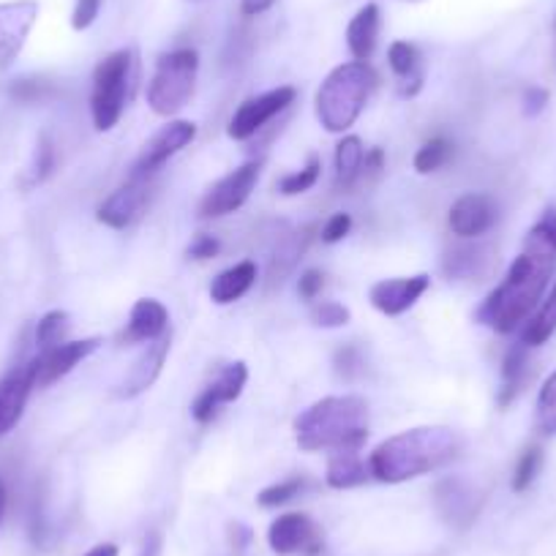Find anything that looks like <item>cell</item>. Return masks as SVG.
<instances>
[{
  "instance_id": "obj_15",
  "label": "cell",
  "mask_w": 556,
  "mask_h": 556,
  "mask_svg": "<svg viewBox=\"0 0 556 556\" xmlns=\"http://www.w3.org/2000/svg\"><path fill=\"white\" fill-rule=\"evenodd\" d=\"M496 265V251L489 243H480L478 240H462L458 238L456 245L445 251V260H442V270L447 278H456V281H483L485 276H491Z\"/></svg>"
},
{
  "instance_id": "obj_48",
  "label": "cell",
  "mask_w": 556,
  "mask_h": 556,
  "mask_svg": "<svg viewBox=\"0 0 556 556\" xmlns=\"http://www.w3.org/2000/svg\"><path fill=\"white\" fill-rule=\"evenodd\" d=\"M85 556H117V545H115V543L93 545V548H90Z\"/></svg>"
},
{
  "instance_id": "obj_18",
  "label": "cell",
  "mask_w": 556,
  "mask_h": 556,
  "mask_svg": "<svg viewBox=\"0 0 556 556\" xmlns=\"http://www.w3.org/2000/svg\"><path fill=\"white\" fill-rule=\"evenodd\" d=\"M169 346H173V333H169V330L164 336H159L156 341H151V344L142 350V355L134 361L131 371L126 374V379H123L121 388H117V395H121V399H137L139 393H146V390L156 382L159 374H162L169 355Z\"/></svg>"
},
{
  "instance_id": "obj_7",
  "label": "cell",
  "mask_w": 556,
  "mask_h": 556,
  "mask_svg": "<svg viewBox=\"0 0 556 556\" xmlns=\"http://www.w3.org/2000/svg\"><path fill=\"white\" fill-rule=\"evenodd\" d=\"M262 162H245L243 167L232 169L229 175H224L218 184L211 186L205 197L200 202V216L202 218H222L235 213L238 207L245 205V200L254 191L256 180H260Z\"/></svg>"
},
{
  "instance_id": "obj_14",
  "label": "cell",
  "mask_w": 556,
  "mask_h": 556,
  "mask_svg": "<svg viewBox=\"0 0 556 556\" xmlns=\"http://www.w3.org/2000/svg\"><path fill=\"white\" fill-rule=\"evenodd\" d=\"M39 17V3L36 0H14V3H0V68L12 66L14 58L23 50L30 28Z\"/></svg>"
},
{
  "instance_id": "obj_50",
  "label": "cell",
  "mask_w": 556,
  "mask_h": 556,
  "mask_svg": "<svg viewBox=\"0 0 556 556\" xmlns=\"http://www.w3.org/2000/svg\"><path fill=\"white\" fill-rule=\"evenodd\" d=\"M3 510H7V485L0 480V518H3Z\"/></svg>"
},
{
  "instance_id": "obj_41",
  "label": "cell",
  "mask_w": 556,
  "mask_h": 556,
  "mask_svg": "<svg viewBox=\"0 0 556 556\" xmlns=\"http://www.w3.org/2000/svg\"><path fill=\"white\" fill-rule=\"evenodd\" d=\"M350 229H352L350 213H336V216L325 224L323 240L325 243H339V240H344L346 235H350Z\"/></svg>"
},
{
  "instance_id": "obj_47",
  "label": "cell",
  "mask_w": 556,
  "mask_h": 556,
  "mask_svg": "<svg viewBox=\"0 0 556 556\" xmlns=\"http://www.w3.org/2000/svg\"><path fill=\"white\" fill-rule=\"evenodd\" d=\"M159 551H162V538H159L156 532H151L146 538V543H142V551H139V556H159Z\"/></svg>"
},
{
  "instance_id": "obj_34",
  "label": "cell",
  "mask_w": 556,
  "mask_h": 556,
  "mask_svg": "<svg viewBox=\"0 0 556 556\" xmlns=\"http://www.w3.org/2000/svg\"><path fill=\"white\" fill-rule=\"evenodd\" d=\"M540 467H543V451H540V447H527L523 456L518 458L516 472H513V491H516V494L527 491L529 485L534 483V478L540 475Z\"/></svg>"
},
{
  "instance_id": "obj_10",
  "label": "cell",
  "mask_w": 556,
  "mask_h": 556,
  "mask_svg": "<svg viewBox=\"0 0 556 556\" xmlns=\"http://www.w3.org/2000/svg\"><path fill=\"white\" fill-rule=\"evenodd\" d=\"M101 346V339H83V341H63V344L52 346V350H41L39 355L30 361L36 377V388H50L61 377H66L74 366L88 361L96 350Z\"/></svg>"
},
{
  "instance_id": "obj_46",
  "label": "cell",
  "mask_w": 556,
  "mask_h": 556,
  "mask_svg": "<svg viewBox=\"0 0 556 556\" xmlns=\"http://www.w3.org/2000/svg\"><path fill=\"white\" fill-rule=\"evenodd\" d=\"M273 3H276V0H240V12H243L245 17H260L267 9H273Z\"/></svg>"
},
{
  "instance_id": "obj_19",
  "label": "cell",
  "mask_w": 556,
  "mask_h": 556,
  "mask_svg": "<svg viewBox=\"0 0 556 556\" xmlns=\"http://www.w3.org/2000/svg\"><path fill=\"white\" fill-rule=\"evenodd\" d=\"M496 202L485 194H464L451 207V229L462 240H478L496 224Z\"/></svg>"
},
{
  "instance_id": "obj_3",
  "label": "cell",
  "mask_w": 556,
  "mask_h": 556,
  "mask_svg": "<svg viewBox=\"0 0 556 556\" xmlns=\"http://www.w3.org/2000/svg\"><path fill=\"white\" fill-rule=\"evenodd\" d=\"M295 440L306 453H361L368 440V404L361 395H328L298 415Z\"/></svg>"
},
{
  "instance_id": "obj_31",
  "label": "cell",
  "mask_w": 556,
  "mask_h": 556,
  "mask_svg": "<svg viewBox=\"0 0 556 556\" xmlns=\"http://www.w3.org/2000/svg\"><path fill=\"white\" fill-rule=\"evenodd\" d=\"M534 424L545 437H556V371L543 382L538 393V412Z\"/></svg>"
},
{
  "instance_id": "obj_45",
  "label": "cell",
  "mask_w": 556,
  "mask_h": 556,
  "mask_svg": "<svg viewBox=\"0 0 556 556\" xmlns=\"http://www.w3.org/2000/svg\"><path fill=\"white\" fill-rule=\"evenodd\" d=\"M545 104H548V90L529 88L527 96H523V112H527L529 117L540 115V112L545 110Z\"/></svg>"
},
{
  "instance_id": "obj_32",
  "label": "cell",
  "mask_w": 556,
  "mask_h": 556,
  "mask_svg": "<svg viewBox=\"0 0 556 556\" xmlns=\"http://www.w3.org/2000/svg\"><path fill=\"white\" fill-rule=\"evenodd\" d=\"M66 333H68V314L50 312L39 319V325H36V344H39V350H52V346L66 341Z\"/></svg>"
},
{
  "instance_id": "obj_25",
  "label": "cell",
  "mask_w": 556,
  "mask_h": 556,
  "mask_svg": "<svg viewBox=\"0 0 556 556\" xmlns=\"http://www.w3.org/2000/svg\"><path fill=\"white\" fill-rule=\"evenodd\" d=\"M529 377V346H523L521 341L513 344L507 350L505 363H502V388L500 395H496V404L510 406L516 401V395L521 393L523 384H527Z\"/></svg>"
},
{
  "instance_id": "obj_33",
  "label": "cell",
  "mask_w": 556,
  "mask_h": 556,
  "mask_svg": "<svg viewBox=\"0 0 556 556\" xmlns=\"http://www.w3.org/2000/svg\"><path fill=\"white\" fill-rule=\"evenodd\" d=\"M319 169H323V162H319V156H312V162H308L301 173H290L287 178L278 180V191H281L285 197L306 194L308 189H314V186H317Z\"/></svg>"
},
{
  "instance_id": "obj_42",
  "label": "cell",
  "mask_w": 556,
  "mask_h": 556,
  "mask_svg": "<svg viewBox=\"0 0 556 556\" xmlns=\"http://www.w3.org/2000/svg\"><path fill=\"white\" fill-rule=\"evenodd\" d=\"M218 249H222V243H218V238H213V235H197L194 240H191L189 245V256L191 260H213V256L218 254Z\"/></svg>"
},
{
  "instance_id": "obj_40",
  "label": "cell",
  "mask_w": 556,
  "mask_h": 556,
  "mask_svg": "<svg viewBox=\"0 0 556 556\" xmlns=\"http://www.w3.org/2000/svg\"><path fill=\"white\" fill-rule=\"evenodd\" d=\"M104 0H77V7L72 12V28L74 30H88L96 23Z\"/></svg>"
},
{
  "instance_id": "obj_2",
  "label": "cell",
  "mask_w": 556,
  "mask_h": 556,
  "mask_svg": "<svg viewBox=\"0 0 556 556\" xmlns=\"http://www.w3.org/2000/svg\"><path fill=\"white\" fill-rule=\"evenodd\" d=\"M464 437L447 426H420L384 440L368 458L371 478L379 483H404L462 456Z\"/></svg>"
},
{
  "instance_id": "obj_11",
  "label": "cell",
  "mask_w": 556,
  "mask_h": 556,
  "mask_svg": "<svg viewBox=\"0 0 556 556\" xmlns=\"http://www.w3.org/2000/svg\"><path fill=\"white\" fill-rule=\"evenodd\" d=\"M245 382H249V368L245 363H227V366L218 371V377L197 395V401L191 404V415H194L197 424H211L213 417H216L218 406L232 404L235 399H240L243 393Z\"/></svg>"
},
{
  "instance_id": "obj_37",
  "label": "cell",
  "mask_w": 556,
  "mask_h": 556,
  "mask_svg": "<svg viewBox=\"0 0 556 556\" xmlns=\"http://www.w3.org/2000/svg\"><path fill=\"white\" fill-rule=\"evenodd\" d=\"M55 169V148L47 137L39 139V146H36V156H34V167H30V184H45L47 178Z\"/></svg>"
},
{
  "instance_id": "obj_24",
  "label": "cell",
  "mask_w": 556,
  "mask_h": 556,
  "mask_svg": "<svg viewBox=\"0 0 556 556\" xmlns=\"http://www.w3.org/2000/svg\"><path fill=\"white\" fill-rule=\"evenodd\" d=\"M256 281V265L251 260L238 262V265L227 267L224 273H218L211 285V301L218 306H227V303L240 301L245 292L254 287Z\"/></svg>"
},
{
  "instance_id": "obj_8",
  "label": "cell",
  "mask_w": 556,
  "mask_h": 556,
  "mask_svg": "<svg viewBox=\"0 0 556 556\" xmlns=\"http://www.w3.org/2000/svg\"><path fill=\"white\" fill-rule=\"evenodd\" d=\"M295 96H298V90L290 88V85H285V88L267 90V93L243 101V104L235 110L227 134L232 139H238V142L251 139L256 131H262V126H265V123H270L278 112H285L287 106L295 101Z\"/></svg>"
},
{
  "instance_id": "obj_23",
  "label": "cell",
  "mask_w": 556,
  "mask_h": 556,
  "mask_svg": "<svg viewBox=\"0 0 556 556\" xmlns=\"http://www.w3.org/2000/svg\"><path fill=\"white\" fill-rule=\"evenodd\" d=\"M388 63L393 74L399 77V93L404 99L420 93L424 88V68H420V52L409 41H393L388 50Z\"/></svg>"
},
{
  "instance_id": "obj_27",
  "label": "cell",
  "mask_w": 556,
  "mask_h": 556,
  "mask_svg": "<svg viewBox=\"0 0 556 556\" xmlns=\"http://www.w3.org/2000/svg\"><path fill=\"white\" fill-rule=\"evenodd\" d=\"M363 164H366V148H363L361 137H344L336 146V180L341 189H352L357 178L363 175Z\"/></svg>"
},
{
  "instance_id": "obj_9",
  "label": "cell",
  "mask_w": 556,
  "mask_h": 556,
  "mask_svg": "<svg viewBox=\"0 0 556 556\" xmlns=\"http://www.w3.org/2000/svg\"><path fill=\"white\" fill-rule=\"evenodd\" d=\"M267 543L276 554L292 556H319L323 554V534L319 527L306 516V513H287L278 516L267 529Z\"/></svg>"
},
{
  "instance_id": "obj_22",
  "label": "cell",
  "mask_w": 556,
  "mask_h": 556,
  "mask_svg": "<svg viewBox=\"0 0 556 556\" xmlns=\"http://www.w3.org/2000/svg\"><path fill=\"white\" fill-rule=\"evenodd\" d=\"M379 25H382V12L377 3H366L346 25V47L355 55V61L366 63L374 55V47L379 39Z\"/></svg>"
},
{
  "instance_id": "obj_29",
  "label": "cell",
  "mask_w": 556,
  "mask_h": 556,
  "mask_svg": "<svg viewBox=\"0 0 556 556\" xmlns=\"http://www.w3.org/2000/svg\"><path fill=\"white\" fill-rule=\"evenodd\" d=\"M556 333V285L551 295L545 298L543 306L529 317V323L521 328V344L523 346H543L551 336Z\"/></svg>"
},
{
  "instance_id": "obj_49",
  "label": "cell",
  "mask_w": 556,
  "mask_h": 556,
  "mask_svg": "<svg viewBox=\"0 0 556 556\" xmlns=\"http://www.w3.org/2000/svg\"><path fill=\"white\" fill-rule=\"evenodd\" d=\"M232 534H238V540H232V543L238 545V548H243V545L251 540V532H249V529H245V527H240V523H235Z\"/></svg>"
},
{
  "instance_id": "obj_4",
  "label": "cell",
  "mask_w": 556,
  "mask_h": 556,
  "mask_svg": "<svg viewBox=\"0 0 556 556\" xmlns=\"http://www.w3.org/2000/svg\"><path fill=\"white\" fill-rule=\"evenodd\" d=\"M377 72L368 63L352 61L333 68L317 90V117L330 134H344L355 126L368 99L377 90Z\"/></svg>"
},
{
  "instance_id": "obj_43",
  "label": "cell",
  "mask_w": 556,
  "mask_h": 556,
  "mask_svg": "<svg viewBox=\"0 0 556 556\" xmlns=\"http://www.w3.org/2000/svg\"><path fill=\"white\" fill-rule=\"evenodd\" d=\"M325 287V276L319 270H306L301 276V281H298V292H301L303 301H314V298L323 292Z\"/></svg>"
},
{
  "instance_id": "obj_35",
  "label": "cell",
  "mask_w": 556,
  "mask_h": 556,
  "mask_svg": "<svg viewBox=\"0 0 556 556\" xmlns=\"http://www.w3.org/2000/svg\"><path fill=\"white\" fill-rule=\"evenodd\" d=\"M303 489H306V480H301V478L281 480V483L267 485L265 491H260V496H256V502H260L262 507H278V505H287V502L295 500V496L301 494Z\"/></svg>"
},
{
  "instance_id": "obj_17",
  "label": "cell",
  "mask_w": 556,
  "mask_h": 556,
  "mask_svg": "<svg viewBox=\"0 0 556 556\" xmlns=\"http://www.w3.org/2000/svg\"><path fill=\"white\" fill-rule=\"evenodd\" d=\"M480 502H483V496H480L478 485L469 483V480L464 478L442 480L434 491V505L437 510H440V516L445 518L451 527L458 529L469 527V523L475 521V516H478L480 510Z\"/></svg>"
},
{
  "instance_id": "obj_5",
  "label": "cell",
  "mask_w": 556,
  "mask_h": 556,
  "mask_svg": "<svg viewBox=\"0 0 556 556\" xmlns=\"http://www.w3.org/2000/svg\"><path fill=\"white\" fill-rule=\"evenodd\" d=\"M139 63L134 50H115L96 66L93 93H90V115L96 131H112L126 112L137 85Z\"/></svg>"
},
{
  "instance_id": "obj_21",
  "label": "cell",
  "mask_w": 556,
  "mask_h": 556,
  "mask_svg": "<svg viewBox=\"0 0 556 556\" xmlns=\"http://www.w3.org/2000/svg\"><path fill=\"white\" fill-rule=\"evenodd\" d=\"M169 312L164 303L153 301V298H142L134 303L131 314H128L126 330H123V344H151L159 336L167 333Z\"/></svg>"
},
{
  "instance_id": "obj_44",
  "label": "cell",
  "mask_w": 556,
  "mask_h": 556,
  "mask_svg": "<svg viewBox=\"0 0 556 556\" xmlns=\"http://www.w3.org/2000/svg\"><path fill=\"white\" fill-rule=\"evenodd\" d=\"M532 235L548 243L551 251L556 254V211H545V216L532 227Z\"/></svg>"
},
{
  "instance_id": "obj_38",
  "label": "cell",
  "mask_w": 556,
  "mask_h": 556,
  "mask_svg": "<svg viewBox=\"0 0 556 556\" xmlns=\"http://www.w3.org/2000/svg\"><path fill=\"white\" fill-rule=\"evenodd\" d=\"M333 366H336V374H339L341 379L352 382V379L361 377V371H363V352L357 350L355 344L341 346V350L336 352Z\"/></svg>"
},
{
  "instance_id": "obj_13",
  "label": "cell",
  "mask_w": 556,
  "mask_h": 556,
  "mask_svg": "<svg viewBox=\"0 0 556 556\" xmlns=\"http://www.w3.org/2000/svg\"><path fill=\"white\" fill-rule=\"evenodd\" d=\"M197 137V126L191 121H173L156 134L146 146L142 156L137 159L134 164L131 175H142V178H151L153 173L164 167L173 156H178L186 146H189L191 139Z\"/></svg>"
},
{
  "instance_id": "obj_26",
  "label": "cell",
  "mask_w": 556,
  "mask_h": 556,
  "mask_svg": "<svg viewBox=\"0 0 556 556\" xmlns=\"http://www.w3.org/2000/svg\"><path fill=\"white\" fill-rule=\"evenodd\" d=\"M368 478H371V469L363 464V458L357 456L355 451H341L330 456L328 475H325L330 489H357V485L366 483Z\"/></svg>"
},
{
  "instance_id": "obj_28",
  "label": "cell",
  "mask_w": 556,
  "mask_h": 556,
  "mask_svg": "<svg viewBox=\"0 0 556 556\" xmlns=\"http://www.w3.org/2000/svg\"><path fill=\"white\" fill-rule=\"evenodd\" d=\"M306 245H308V229L306 232L287 235V238L278 243V249L273 251L270 270H267V281H270V285H281V281H285V276H290L292 267L298 265V260L303 256Z\"/></svg>"
},
{
  "instance_id": "obj_16",
  "label": "cell",
  "mask_w": 556,
  "mask_h": 556,
  "mask_svg": "<svg viewBox=\"0 0 556 556\" xmlns=\"http://www.w3.org/2000/svg\"><path fill=\"white\" fill-rule=\"evenodd\" d=\"M431 287V278L426 273L409 278H384L368 290V301L377 312L388 314V317H401L404 312H409L420 298L426 295V290Z\"/></svg>"
},
{
  "instance_id": "obj_20",
  "label": "cell",
  "mask_w": 556,
  "mask_h": 556,
  "mask_svg": "<svg viewBox=\"0 0 556 556\" xmlns=\"http://www.w3.org/2000/svg\"><path fill=\"white\" fill-rule=\"evenodd\" d=\"M34 388L36 377L30 363L14 368V371H9L7 377L0 379V437L9 434L20 424Z\"/></svg>"
},
{
  "instance_id": "obj_6",
  "label": "cell",
  "mask_w": 556,
  "mask_h": 556,
  "mask_svg": "<svg viewBox=\"0 0 556 556\" xmlns=\"http://www.w3.org/2000/svg\"><path fill=\"white\" fill-rule=\"evenodd\" d=\"M200 72V55L191 47L164 52L156 61L151 83H148V104L156 115L173 117L189 104Z\"/></svg>"
},
{
  "instance_id": "obj_12",
  "label": "cell",
  "mask_w": 556,
  "mask_h": 556,
  "mask_svg": "<svg viewBox=\"0 0 556 556\" xmlns=\"http://www.w3.org/2000/svg\"><path fill=\"white\" fill-rule=\"evenodd\" d=\"M148 194H151V191H148V178L131 175L121 189L112 191V194L101 202L99 211H96V218L112 229L131 227V224L142 216V211H146Z\"/></svg>"
},
{
  "instance_id": "obj_30",
  "label": "cell",
  "mask_w": 556,
  "mask_h": 556,
  "mask_svg": "<svg viewBox=\"0 0 556 556\" xmlns=\"http://www.w3.org/2000/svg\"><path fill=\"white\" fill-rule=\"evenodd\" d=\"M453 159V142L445 137H434L429 139L420 151L415 153V169L420 175L437 173V169L445 167L447 162Z\"/></svg>"
},
{
  "instance_id": "obj_39",
  "label": "cell",
  "mask_w": 556,
  "mask_h": 556,
  "mask_svg": "<svg viewBox=\"0 0 556 556\" xmlns=\"http://www.w3.org/2000/svg\"><path fill=\"white\" fill-rule=\"evenodd\" d=\"M50 90V83H45V79H17V83L9 88V93L17 101H39L45 99Z\"/></svg>"
},
{
  "instance_id": "obj_1",
  "label": "cell",
  "mask_w": 556,
  "mask_h": 556,
  "mask_svg": "<svg viewBox=\"0 0 556 556\" xmlns=\"http://www.w3.org/2000/svg\"><path fill=\"white\" fill-rule=\"evenodd\" d=\"M556 270V254L548 243L529 232L527 245L521 254L513 260L505 281L491 292L478 308L475 319L480 325H489L496 333H516L529 323L540 308L545 290L551 285V276Z\"/></svg>"
},
{
  "instance_id": "obj_36",
  "label": "cell",
  "mask_w": 556,
  "mask_h": 556,
  "mask_svg": "<svg viewBox=\"0 0 556 556\" xmlns=\"http://www.w3.org/2000/svg\"><path fill=\"white\" fill-rule=\"evenodd\" d=\"M350 308L341 306V303L336 301H323L314 306L312 312V319L314 325H319V328H344L346 323H350Z\"/></svg>"
}]
</instances>
